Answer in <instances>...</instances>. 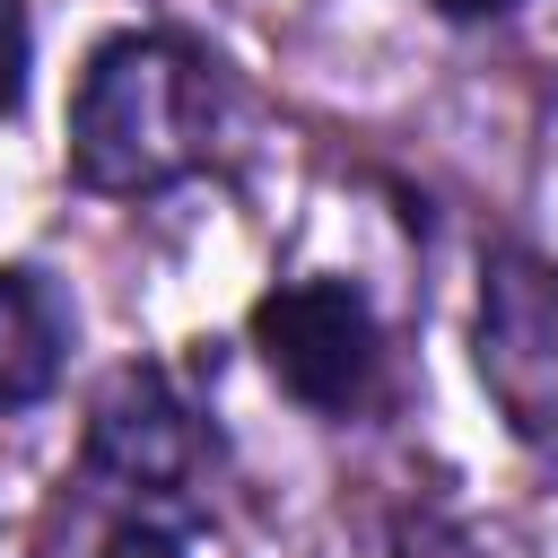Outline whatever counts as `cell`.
Listing matches in <instances>:
<instances>
[{"label":"cell","instance_id":"cell-1","mask_svg":"<svg viewBox=\"0 0 558 558\" xmlns=\"http://www.w3.org/2000/svg\"><path fill=\"white\" fill-rule=\"evenodd\" d=\"M218 148V61L166 26L113 35L87 52L70 96V174L87 192L140 201L209 166Z\"/></svg>","mask_w":558,"mask_h":558},{"label":"cell","instance_id":"cell-2","mask_svg":"<svg viewBox=\"0 0 558 558\" xmlns=\"http://www.w3.org/2000/svg\"><path fill=\"white\" fill-rule=\"evenodd\" d=\"M480 384L497 418L532 445L558 453V262L497 244L480 262V331H471Z\"/></svg>","mask_w":558,"mask_h":558},{"label":"cell","instance_id":"cell-3","mask_svg":"<svg viewBox=\"0 0 558 558\" xmlns=\"http://www.w3.org/2000/svg\"><path fill=\"white\" fill-rule=\"evenodd\" d=\"M253 349L279 375V392H296L323 418H349L375 392V366H384L375 305L349 279H288V288H270L253 305Z\"/></svg>","mask_w":558,"mask_h":558},{"label":"cell","instance_id":"cell-4","mask_svg":"<svg viewBox=\"0 0 558 558\" xmlns=\"http://www.w3.org/2000/svg\"><path fill=\"white\" fill-rule=\"evenodd\" d=\"M87 471L131 497H183L201 471V427L166 366H122L87 410Z\"/></svg>","mask_w":558,"mask_h":558},{"label":"cell","instance_id":"cell-5","mask_svg":"<svg viewBox=\"0 0 558 558\" xmlns=\"http://www.w3.org/2000/svg\"><path fill=\"white\" fill-rule=\"evenodd\" d=\"M70 366V305L44 270H0V410H35Z\"/></svg>","mask_w":558,"mask_h":558},{"label":"cell","instance_id":"cell-6","mask_svg":"<svg viewBox=\"0 0 558 558\" xmlns=\"http://www.w3.org/2000/svg\"><path fill=\"white\" fill-rule=\"evenodd\" d=\"M26 61H35V26L17 0H0V122L26 105Z\"/></svg>","mask_w":558,"mask_h":558},{"label":"cell","instance_id":"cell-7","mask_svg":"<svg viewBox=\"0 0 558 558\" xmlns=\"http://www.w3.org/2000/svg\"><path fill=\"white\" fill-rule=\"evenodd\" d=\"M401 558H480L471 549V532L462 523H436V514H418V523H401V541H392Z\"/></svg>","mask_w":558,"mask_h":558},{"label":"cell","instance_id":"cell-8","mask_svg":"<svg viewBox=\"0 0 558 558\" xmlns=\"http://www.w3.org/2000/svg\"><path fill=\"white\" fill-rule=\"evenodd\" d=\"M105 558H192L174 532H157V523H122L113 541H105Z\"/></svg>","mask_w":558,"mask_h":558},{"label":"cell","instance_id":"cell-9","mask_svg":"<svg viewBox=\"0 0 558 558\" xmlns=\"http://www.w3.org/2000/svg\"><path fill=\"white\" fill-rule=\"evenodd\" d=\"M445 17H497V9H514V0H436Z\"/></svg>","mask_w":558,"mask_h":558}]
</instances>
